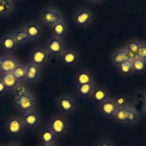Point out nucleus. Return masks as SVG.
<instances>
[{
    "instance_id": "b1692460",
    "label": "nucleus",
    "mask_w": 146,
    "mask_h": 146,
    "mask_svg": "<svg viewBox=\"0 0 146 146\" xmlns=\"http://www.w3.org/2000/svg\"><path fill=\"white\" fill-rule=\"evenodd\" d=\"M11 35L14 37L15 41H17L18 45L31 41L28 34L26 31V30L24 29V27H21V28H19L18 29L15 30L14 31H13L11 33Z\"/></svg>"
},
{
    "instance_id": "4c0bfd02",
    "label": "nucleus",
    "mask_w": 146,
    "mask_h": 146,
    "mask_svg": "<svg viewBox=\"0 0 146 146\" xmlns=\"http://www.w3.org/2000/svg\"><path fill=\"white\" fill-rule=\"evenodd\" d=\"M7 146H19V145H17V144H15V143H10V144H9Z\"/></svg>"
},
{
    "instance_id": "39448f33",
    "label": "nucleus",
    "mask_w": 146,
    "mask_h": 146,
    "mask_svg": "<svg viewBox=\"0 0 146 146\" xmlns=\"http://www.w3.org/2000/svg\"><path fill=\"white\" fill-rule=\"evenodd\" d=\"M51 55L45 47H35L30 52L29 62L41 68L48 64Z\"/></svg>"
},
{
    "instance_id": "c9c22d12",
    "label": "nucleus",
    "mask_w": 146,
    "mask_h": 146,
    "mask_svg": "<svg viewBox=\"0 0 146 146\" xmlns=\"http://www.w3.org/2000/svg\"><path fill=\"white\" fill-rule=\"evenodd\" d=\"M40 146H58V144H42Z\"/></svg>"
},
{
    "instance_id": "7ed1b4c3",
    "label": "nucleus",
    "mask_w": 146,
    "mask_h": 146,
    "mask_svg": "<svg viewBox=\"0 0 146 146\" xmlns=\"http://www.w3.org/2000/svg\"><path fill=\"white\" fill-rule=\"evenodd\" d=\"M46 128L60 138L68 133L69 125L65 117L62 115H55L48 121Z\"/></svg>"
},
{
    "instance_id": "a19ab883",
    "label": "nucleus",
    "mask_w": 146,
    "mask_h": 146,
    "mask_svg": "<svg viewBox=\"0 0 146 146\" xmlns=\"http://www.w3.org/2000/svg\"><path fill=\"white\" fill-rule=\"evenodd\" d=\"M13 1H15V0H13Z\"/></svg>"
},
{
    "instance_id": "5701e85b",
    "label": "nucleus",
    "mask_w": 146,
    "mask_h": 146,
    "mask_svg": "<svg viewBox=\"0 0 146 146\" xmlns=\"http://www.w3.org/2000/svg\"><path fill=\"white\" fill-rule=\"evenodd\" d=\"M108 97V93L106 89L102 86H95L93 94L91 95V100L95 104H99L104 101H105Z\"/></svg>"
},
{
    "instance_id": "9b49d317",
    "label": "nucleus",
    "mask_w": 146,
    "mask_h": 146,
    "mask_svg": "<svg viewBox=\"0 0 146 146\" xmlns=\"http://www.w3.org/2000/svg\"><path fill=\"white\" fill-rule=\"evenodd\" d=\"M80 59V53L76 48H66L60 56V60L63 65L72 66L78 64Z\"/></svg>"
},
{
    "instance_id": "72a5a7b5",
    "label": "nucleus",
    "mask_w": 146,
    "mask_h": 146,
    "mask_svg": "<svg viewBox=\"0 0 146 146\" xmlns=\"http://www.w3.org/2000/svg\"><path fill=\"white\" fill-rule=\"evenodd\" d=\"M115 100H116L117 104L118 105V106H123L126 105V101H125V98L123 97H118V98H115Z\"/></svg>"
},
{
    "instance_id": "f704fd0d",
    "label": "nucleus",
    "mask_w": 146,
    "mask_h": 146,
    "mask_svg": "<svg viewBox=\"0 0 146 146\" xmlns=\"http://www.w3.org/2000/svg\"><path fill=\"white\" fill-rule=\"evenodd\" d=\"M88 3L92 4H99L101 3L103 0H86Z\"/></svg>"
},
{
    "instance_id": "4468645a",
    "label": "nucleus",
    "mask_w": 146,
    "mask_h": 146,
    "mask_svg": "<svg viewBox=\"0 0 146 146\" xmlns=\"http://www.w3.org/2000/svg\"><path fill=\"white\" fill-rule=\"evenodd\" d=\"M68 24L64 19L50 27L51 36L64 38L68 33Z\"/></svg>"
},
{
    "instance_id": "f257e3e1",
    "label": "nucleus",
    "mask_w": 146,
    "mask_h": 146,
    "mask_svg": "<svg viewBox=\"0 0 146 146\" xmlns=\"http://www.w3.org/2000/svg\"><path fill=\"white\" fill-rule=\"evenodd\" d=\"M139 118L140 113L138 110L129 104L119 107L113 116L114 121L123 124L136 123Z\"/></svg>"
},
{
    "instance_id": "4be33fe9",
    "label": "nucleus",
    "mask_w": 146,
    "mask_h": 146,
    "mask_svg": "<svg viewBox=\"0 0 146 146\" xmlns=\"http://www.w3.org/2000/svg\"><path fill=\"white\" fill-rule=\"evenodd\" d=\"M1 80L2 81L3 84H4L5 87L8 91H13L15 87L18 85L19 81L14 76L12 73H6V74H1Z\"/></svg>"
},
{
    "instance_id": "a878e982",
    "label": "nucleus",
    "mask_w": 146,
    "mask_h": 146,
    "mask_svg": "<svg viewBox=\"0 0 146 146\" xmlns=\"http://www.w3.org/2000/svg\"><path fill=\"white\" fill-rule=\"evenodd\" d=\"M12 74H14L19 83H22L24 81H26V64H23L22 62L20 63L16 67Z\"/></svg>"
},
{
    "instance_id": "6e6552de",
    "label": "nucleus",
    "mask_w": 146,
    "mask_h": 146,
    "mask_svg": "<svg viewBox=\"0 0 146 146\" xmlns=\"http://www.w3.org/2000/svg\"><path fill=\"white\" fill-rule=\"evenodd\" d=\"M94 19V13L91 9L86 7L79 9L76 11L74 16L75 24L80 27H86L90 25Z\"/></svg>"
},
{
    "instance_id": "f8f14e48",
    "label": "nucleus",
    "mask_w": 146,
    "mask_h": 146,
    "mask_svg": "<svg viewBox=\"0 0 146 146\" xmlns=\"http://www.w3.org/2000/svg\"><path fill=\"white\" fill-rule=\"evenodd\" d=\"M21 61L13 55L1 56L0 58V72L1 74L12 73Z\"/></svg>"
},
{
    "instance_id": "f03ea898",
    "label": "nucleus",
    "mask_w": 146,
    "mask_h": 146,
    "mask_svg": "<svg viewBox=\"0 0 146 146\" xmlns=\"http://www.w3.org/2000/svg\"><path fill=\"white\" fill-rule=\"evenodd\" d=\"M37 100L31 91H28L22 96L14 97V104L19 111L23 113L35 108Z\"/></svg>"
},
{
    "instance_id": "0eeeda50",
    "label": "nucleus",
    "mask_w": 146,
    "mask_h": 146,
    "mask_svg": "<svg viewBox=\"0 0 146 146\" xmlns=\"http://www.w3.org/2000/svg\"><path fill=\"white\" fill-rule=\"evenodd\" d=\"M56 106L61 113H74L76 109V101L71 96L62 94L57 98Z\"/></svg>"
},
{
    "instance_id": "ea45409f",
    "label": "nucleus",
    "mask_w": 146,
    "mask_h": 146,
    "mask_svg": "<svg viewBox=\"0 0 146 146\" xmlns=\"http://www.w3.org/2000/svg\"><path fill=\"white\" fill-rule=\"evenodd\" d=\"M0 58H1V56H0Z\"/></svg>"
},
{
    "instance_id": "2eb2a0df",
    "label": "nucleus",
    "mask_w": 146,
    "mask_h": 146,
    "mask_svg": "<svg viewBox=\"0 0 146 146\" xmlns=\"http://www.w3.org/2000/svg\"><path fill=\"white\" fill-rule=\"evenodd\" d=\"M41 74V68L29 62L26 64V81L36 82L39 79Z\"/></svg>"
},
{
    "instance_id": "e433bc0d",
    "label": "nucleus",
    "mask_w": 146,
    "mask_h": 146,
    "mask_svg": "<svg viewBox=\"0 0 146 146\" xmlns=\"http://www.w3.org/2000/svg\"><path fill=\"white\" fill-rule=\"evenodd\" d=\"M143 112L145 113V115H146V103H144V106H143Z\"/></svg>"
},
{
    "instance_id": "aec40b11",
    "label": "nucleus",
    "mask_w": 146,
    "mask_h": 146,
    "mask_svg": "<svg viewBox=\"0 0 146 146\" xmlns=\"http://www.w3.org/2000/svg\"><path fill=\"white\" fill-rule=\"evenodd\" d=\"M128 60H132V58L128 51L124 48L115 51L111 56V61L115 66L118 65Z\"/></svg>"
},
{
    "instance_id": "423d86ee",
    "label": "nucleus",
    "mask_w": 146,
    "mask_h": 146,
    "mask_svg": "<svg viewBox=\"0 0 146 146\" xmlns=\"http://www.w3.org/2000/svg\"><path fill=\"white\" fill-rule=\"evenodd\" d=\"M5 128L7 133L13 137L22 135L27 130L21 118L17 115H14L9 118L6 123Z\"/></svg>"
},
{
    "instance_id": "dca6fc26",
    "label": "nucleus",
    "mask_w": 146,
    "mask_h": 146,
    "mask_svg": "<svg viewBox=\"0 0 146 146\" xmlns=\"http://www.w3.org/2000/svg\"><path fill=\"white\" fill-rule=\"evenodd\" d=\"M28 34L30 39L36 40L40 38L43 31V27L41 23L30 22L23 27Z\"/></svg>"
},
{
    "instance_id": "58836bf2",
    "label": "nucleus",
    "mask_w": 146,
    "mask_h": 146,
    "mask_svg": "<svg viewBox=\"0 0 146 146\" xmlns=\"http://www.w3.org/2000/svg\"><path fill=\"white\" fill-rule=\"evenodd\" d=\"M144 103H146V94H145V99H144Z\"/></svg>"
},
{
    "instance_id": "6ab92c4d",
    "label": "nucleus",
    "mask_w": 146,
    "mask_h": 146,
    "mask_svg": "<svg viewBox=\"0 0 146 146\" xmlns=\"http://www.w3.org/2000/svg\"><path fill=\"white\" fill-rule=\"evenodd\" d=\"M39 138L42 144H58V137L47 128L40 132Z\"/></svg>"
},
{
    "instance_id": "20e7f679",
    "label": "nucleus",
    "mask_w": 146,
    "mask_h": 146,
    "mask_svg": "<svg viewBox=\"0 0 146 146\" xmlns=\"http://www.w3.org/2000/svg\"><path fill=\"white\" fill-rule=\"evenodd\" d=\"M40 19L44 25L50 28L64 19L61 11L58 9L53 7H46L40 12Z\"/></svg>"
},
{
    "instance_id": "f3484780",
    "label": "nucleus",
    "mask_w": 146,
    "mask_h": 146,
    "mask_svg": "<svg viewBox=\"0 0 146 146\" xmlns=\"http://www.w3.org/2000/svg\"><path fill=\"white\" fill-rule=\"evenodd\" d=\"M94 82V77L88 70H81L77 72L74 77V84L75 86Z\"/></svg>"
},
{
    "instance_id": "bb28decb",
    "label": "nucleus",
    "mask_w": 146,
    "mask_h": 146,
    "mask_svg": "<svg viewBox=\"0 0 146 146\" xmlns=\"http://www.w3.org/2000/svg\"><path fill=\"white\" fill-rule=\"evenodd\" d=\"M133 74H141L146 71V61L138 58L132 60Z\"/></svg>"
},
{
    "instance_id": "ddd939ff",
    "label": "nucleus",
    "mask_w": 146,
    "mask_h": 146,
    "mask_svg": "<svg viewBox=\"0 0 146 146\" xmlns=\"http://www.w3.org/2000/svg\"><path fill=\"white\" fill-rule=\"evenodd\" d=\"M21 118L27 129H34L37 128L41 121L39 114L35 108L23 113Z\"/></svg>"
},
{
    "instance_id": "1a4fd4ad",
    "label": "nucleus",
    "mask_w": 146,
    "mask_h": 146,
    "mask_svg": "<svg viewBox=\"0 0 146 146\" xmlns=\"http://www.w3.org/2000/svg\"><path fill=\"white\" fill-rule=\"evenodd\" d=\"M115 98H107L105 101L98 104V111L100 113L107 118H113L118 108Z\"/></svg>"
},
{
    "instance_id": "c85d7f7f",
    "label": "nucleus",
    "mask_w": 146,
    "mask_h": 146,
    "mask_svg": "<svg viewBox=\"0 0 146 146\" xmlns=\"http://www.w3.org/2000/svg\"><path fill=\"white\" fill-rule=\"evenodd\" d=\"M140 44H141V43L138 42V41L132 40V41H130L124 47V48L130 54L132 60L136 58V54L138 51V48H139Z\"/></svg>"
},
{
    "instance_id": "393cba45",
    "label": "nucleus",
    "mask_w": 146,
    "mask_h": 146,
    "mask_svg": "<svg viewBox=\"0 0 146 146\" xmlns=\"http://www.w3.org/2000/svg\"><path fill=\"white\" fill-rule=\"evenodd\" d=\"M14 9L13 0H0V17H5L11 14Z\"/></svg>"
},
{
    "instance_id": "c756f323",
    "label": "nucleus",
    "mask_w": 146,
    "mask_h": 146,
    "mask_svg": "<svg viewBox=\"0 0 146 146\" xmlns=\"http://www.w3.org/2000/svg\"><path fill=\"white\" fill-rule=\"evenodd\" d=\"M29 90L27 89V87L24 85H23L22 83H19L18 85L15 87L13 92H14V97H18L20 96L24 95L25 93H27Z\"/></svg>"
},
{
    "instance_id": "412c9836",
    "label": "nucleus",
    "mask_w": 146,
    "mask_h": 146,
    "mask_svg": "<svg viewBox=\"0 0 146 146\" xmlns=\"http://www.w3.org/2000/svg\"><path fill=\"white\" fill-rule=\"evenodd\" d=\"M95 83H90V84H84V85L76 86V92L77 95L80 97L84 98H91L94 88H95Z\"/></svg>"
},
{
    "instance_id": "2f4dec72",
    "label": "nucleus",
    "mask_w": 146,
    "mask_h": 146,
    "mask_svg": "<svg viewBox=\"0 0 146 146\" xmlns=\"http://www.w3.org/2000/svg\"><path fill=\"white\" fill-rule=\"evenodd\" d=\"M96 146H114L113 144L108 140H101L97 143Z\"/></svg>"
},
{
    "instance_id": "473e14b6",
    "label": "nucleus",
    "mask_w": 146,
    "mask_h": 146,
    "mask_svg": "<svg viewBox=\"0 0 146 146\" xmlns=\"http://www.w3.org/2000/svg\"><path fill=\"white\" fill-rule=\"evenodd\" d=\"M8 92V90L7 89L4 84H3L2 81L0 78V95H6Z\"/></svg>"
},
{
    "instance_id": "9d476101",
    "label": "nucleus",
    "mask_w": 146,
    "mask_h": 146,
    "mask_svg": "<svg viewBox=\"0 0 146 146\" xmlns=\"http://www.w3.org/2000/svg\"><path fill=\"white\" fill-rule=\"evenodd\" d=\"M45 48L51 56H60L66 48L64 38L51 36L46 42Z\"/></svg>"
},
{
    "instance_id": "a211bd4d",
    "label": "nucleus",
    "mask_w": 146,
    "mask_h": 146,
    "mask_svg": "<svg viewBox=\"0 0 146 146\" xmlns=\"http://www.w3.org/2000/svg\"><path fill=\"white\" fill-rule=\"evenodd\" d=\"M18 46L11 34L4 36L0 40V46L6 52H12Z\"/></svg>"
},
{
    "instance_id": "cd10ccee",
    "label": "nucleus",
    "mask_w": 146,
    "mask_h": 146,
    "mask_svg": "<svg viewBox=\"0 0 146 146\" xmlns=\"http://www.w3.org/2000/svg\"><path fill=\"white\" fill-rule=\"evenodd\" d=\"M117 71L122 75H130L133 74L132 68V60L124 61L118 65L115 66Z\"/></svg>"
},
{
    "instance_id": "7c9ffc66",
    "label": "nucleus",
    "mask_w": 146,
    "mask_h": 146,
    "mask_svg": "<svg viewBox=\"0 0 146 146\" xmlns=\"http://www.w3.org/2000/svg\"><path fill=\"white\" fill-rule=\"evenodd\" d=\"M136 58L146 61V44L141 43L136 54Z\"/></svg>"
}]
</instances>
